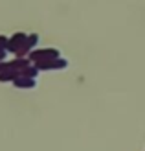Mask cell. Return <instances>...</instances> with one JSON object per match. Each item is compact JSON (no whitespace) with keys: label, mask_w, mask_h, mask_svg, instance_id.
I'll return each mask as SVG.
<instances>
[{"label":"cell","mask_w":145,"mask_h":151,"mask_svg":"<svg viewBox=\"0 0 145 151\" xmlns=\"http://www.w3.org/2000/svg\"><path fill=\"white\" fill-rule=\"evenodd\" d=\"M19 78V72H15L11 68H6L4 72H0V83H7V81H15Z\"/></svg>","instance_id":"cell-6"},{"label":"cell","mask_w":145,"mask_h":151,"mask_svg":"<svg viewBox=\"0 0 145 151\" xmlns=\"http://www.w3.org/2000/svg\"><path fill=\"white\" fill-rule=\"evenodd\" d=\"M39 68H37V65H28L26 68H22L19 72V76H24V78H31V79H37V76H39Z\"/></svg>","instance_id":"cell-5"},{"label":"cell","mask_w":145,"mask_h":151,"mask_svg":"<svg viewBox=\"0 0 145 151\" xmlns=\"http://www.w3.org/2000/svg\"><path fill=\"white\" fill-rule=\"evenodd\" d=\"M6 61V52H0V63Z\"/></svg>","instance_id":"cell-9"},{"label":"cell","mask_w":145,"mask_h":151,"mask_svg":"<svg viewBox=\"0 0 145 151\" xmlns=\"http://www.w3.org/2000/svg\"><path fill=\"white\" fill-rule=\"evenodd\" d=\"M13 85H15V87H19V88H35V87H37V79L24 78V76H19V78L13 81Z\"/></svg>","instance_id":"cell-4"},{"label":"cell","mask_w":145,"mask_h":151,"mask_svg":"<svg viewBox=\"0 0 145 151\" xmlns=\"http://www.w3.org/2000/svg\"><path fill=\"white\" fill-rule=\"evenodd\" d=\"M7 42H9V39L6 35H0V52H7Z\"/></svg>","instance_id":"cell-7"},{"label":"cell","mask_w":145,"mask_h":151,"mask_svg":"<svg viewBox=\"0 0 145 151\" xmlns=\"http://www.w3.org/2000/svg\"><path fill=\"white\" fill-rule=\"evenodd\" d=\"M26 39H28V35L26 33H22V32H19V33H15L11 39H9V42H7V52H13V54H19V52L24 48V44H26Z\"/></svg>","instance_id":"cell-2"},{"label":"cell","mask_w":145,"mask_h":151,"mask_svg":"<svg viewBox=\"0 0 145 151\" xmlns=\"http://www.w3.org/2000/svg\"><path fill=\"white\" fill-rule=\"evenodd\" d=\"M66 66H68V61L66 59H61V57L51 59V61H44V63H37V68L41 72H44V70H64Z\"/></svg>","instance_id":"cell-3"},{"label":"cell","mask_w":145,"mask_h":151,"mask_svg":"<svg viewBox=\"0 0 145 151\" xmlns=\"http://www.w3.org/2000/svg\"><path fill=\"white\" fill-rule=\"evenodd\" d=\"M57 57H59V50L42 48V50H33L29 54V61L33 65H37V63H44V61H51V59H57Z\"/></svg>","instance_id":"cell-1"},{"label":"cell","mask_w":145,"mask_h":151,"mask_svg":"<svg viewBox=\"0 0 145 151\" xmlns=\"http://www.w3.org/2000/svg\"><path fill=\"white\" fill-rule=\"evenodd\" d=\"M6 68H7V63H6V61H4V63H0V72H4Z\"/></svg>","instance_id":"cell-8"}]
</instances>
